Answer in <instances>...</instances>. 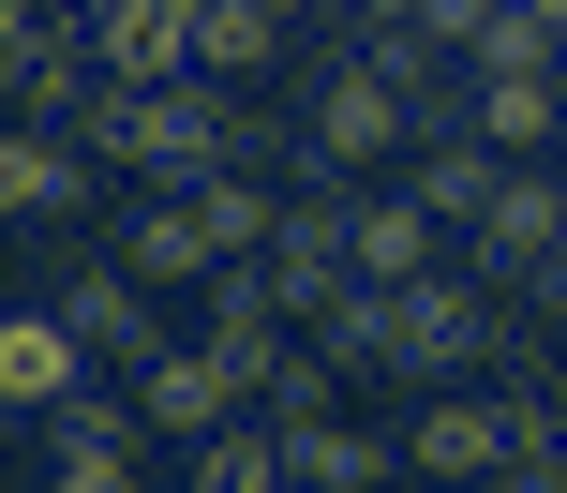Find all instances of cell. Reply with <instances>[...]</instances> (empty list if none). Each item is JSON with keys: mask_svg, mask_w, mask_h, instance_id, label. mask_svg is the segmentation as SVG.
I'll use <instances>...</instances> for the list:
<instances>
[{"mask_svg": "<svg viewBox=\"0 0 567 493\" xmlns=\"http://www.w3.org/2000/svg\"><path fill=\"white\" fill-rule=\"evenodd\" d=\"M239 389V359H165V374H150V419H209Z\"/></svg>", "mask_w": 567, "mask_h": 493, "instance_id": "1", "label": "cell"}, {"mask_svg": "<svg viewBox=\"0 0 567 493\" xmlns=\"http://www.w3.org/2000/svg\"><path fill=\"white\" fill-rule=\"evenodd\" d=\"M60 493H120V449H105V434H75V464H60Z\"/></svg>", "mask_w": 567, "mask_h": 493, "instance_id": "2", "label": "cell"}]
</instances>
